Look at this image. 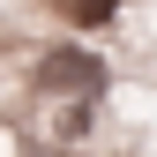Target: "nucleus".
Here are the masks:
<instances>
[{"label":"nucleus","mask_w":157,"mask_h":157,"mask_svg":"<svg viewBox=\"0 0 157 157\" xmlns=\"http://www.w3.org/2000/svg\"><path fill=\"white\" fill-rule=\"evenodd\" d=\"M37 82L52 97H97L105 90V60H90V52H52V60L37 67Z\"/></svg>","instance_id":"nucleus-1"},{"label":"nucleus","mask_w":157,"mask_h":157,"mask_svg":"<svg viewBox=\"0 0 157 157\" xmlns=\"http://www.w3.org/2000/svg\"><path fill=\"white\" fill-rule=\"evenodd\" d=\"M60 15H67V23H112V15H120V0H60Z\"/></svg>","instance_id":"nucleus-2"}]
</instances>
